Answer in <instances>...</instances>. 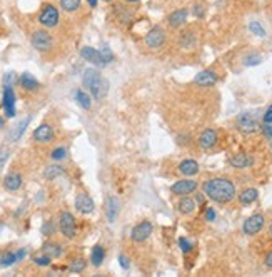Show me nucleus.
<instances>
[{
    "mask_svg": "<svg viewBox=\"0 0 272 277\" xmlns=\"http://www.w3.org/2000/svg\"><path fill=\"white\" fill-rule=\"evenodd\" d=\"M204 196L215 204H227L236 197V185L230 179L214 177L204 182Z\"/></svg>",
    "mask_w": 272,
    "mask_h": 277,
    "instance_id": "f257e3e1",
    "label": "nucleus"
},
{
    "mask_svg": "<svg viewBox=\"0 0 272 277\" xmlns=\"http://www.w3.org/2000/svg\"><path fill=\"white\" fill-rule=\"evenodd\" d=\"M82 84L85 85L90 91V93L94 95V99H102L107 92V82L102 78L97 69H87L84 72V77H82Z\"/></svg>",
    "mask_w": 272,
    "mask_h": 277,
    "instance_id": "f03ea898",
    "label": "nucleus"
},
{
    "mask_svg": "<svg viewBox=\"0 0 272 277\" xmlns=\"http://www.w3.org/2000/svg\"><path fill=\"white\" fill-rule=\"evenodd\" d=\"M59 18H60V15H59L57 7L47 3V5H44L42 12L39 14V24L45 29H52L59 24Z\"/></svg>",
    "mask_w": 272,
    "mask_h": 277,
    "instance_id": "7ed1b4c3",
    "label": "nucleus"
},
{
    "mask_svg": "<svg viewBox=\"0 0 272 277\" xmlns=\"http://www.w3.org/2000/svg\"><path fill=\"white\" fill-rule=\"evenodd\" d=\"M60 232L65 235L67 239H74L77 235V226H75V217L70 212H62L59 219Z\"/></svg>",
    "mask_w": 272,
    "mask_h": 277,
    "instance_id": "20e7f679",
    "label": "nucleus"
},
{
    "mask_svg": "<svg viewBox=\"0 0 272 277\" xmlns=\"http://www.w3.org/2000/svg\"><path fill=\"white\" fill-rule=\"evenodd\" d=\"M237 129L242 134H254L259 130V122L252 114L244 112V114H239V117H237Z\"/></svg>",
    "mask_w": 272,
    "mask_h": 277,
    "instance_id": "39448f33",
    "label": "nucleus"
},
{
    "mask_svg": "<svg viewBox=\"0 0 272 277\" xmlns=\"http://www.w3.org/2000/svg\"><path fill=\"white\" fill-rule=\"evenodd\" d=\"M30 42H32V47L35 48V50L45 52V50H48V48L52 47L54 40H52V35L48 32L37 31V32L32 33V39H30Z\"/></svg>",
    "mask_w": 272,
    "mask_h": 277,
    "instance_id": "423d86ee",
    "label": "nucleus"
},
{
    "mask_svg": "<svg viewBox=\"0 0 272 277\" xmlns=\"http://www.w3.org/2000/svg\"><path fill=\"white\" fill-rule=\"evenodd\" d=\"M264 224H266V219H264L262 214H254L251 215L249 219H245L244 226H242V231L245 235H256L262 231Z\"/></svg>",
    "mask_w": 272,
    "mask_h": 277,
    "instance_id": "0eeeda50",
    "label": "nucleus"
},
{
    "mask_svg": "<svg viewBox=\"0 0 272 277\" xmlns=\"http://www.w3.org/2000/svg\"><path fill=\"white\" fill-rule=\"evenodd\" d=\"M171 190L176 196H189V194L197 190V182L192 181V179H180V181L174 182Z\"/></svg>",
    "mask_w": 272,
    "mask_h": 277,
    "instance_id": "6e6552de",
    "label": "nucleus"
},
{
    "mask_svg": "<svg viewBox=\"0 0 272 277\" xmlns=\"http://www.w3.org/2000/svg\"><path fill=\"white\" fill-rule=\"evenodd\" d=\"M2 106H3V110H5L7 117H15V92H14L12 85H9V84H5V87H3Z\"/></svg>",
    "mask_w": 272,
    "mask_h": 277,
    "instance_id": "1a4fd4ad",
    "label": "nucleus"
},
{
    "mask_svg": "<svg viewBox=\"0 0 272 277\" xmlns=\"http://www.w3.org/2000/svg\"><path fill=\"white\" fill-rule=\"evenodd\" d=\"M152 234V224L149 222V220H144V222L137 224V226L132 229V241L137 242V244H141V242L147 241L149 239V235Z\"/></svg>",
    "mask_w": 272,
    "mask_h": 277,
    "instance_id": "9d476101",
    "label": "nucleus"
},
{
    "mask_svg": "<svg viewBox=\"0 0 272 277\" xmlns=\"http://www.w3.org/2000/svg\"><path fill=\"white\" fill-rule=\"evenodd\" d=\"M165 42V32L160 27H154L145 35V46L149 48H160Z\"/></svg>",
    "mask_w": 272,
    "mask_h": 277,
    "instance_id": "9b49d317",
    "label": "nucleus"
},
{
    "mask_svg": "<svg viewBox=\"0 0 272 277\" xmlns=\"http://www.w3.org/2000/svg\"><path fill=\"white\" fill-rule=\"evenodd\" d=\"M75 209H77L80 214H92L96 205H94V200L90 199V196L80 192V194H77V197H75Z\"/></svg>",
    "mask_w": 272,
    "mask_h": 277,
    "instance_id": "f8f14e48",
    "label": "nucleus"
},
{
    "mask_svg": "<svg viewBox=\"0 0 272 277\" xmlns=\"http://www.w3.org/2000/svg\"><path fill=\"white\" fill-rule=\"evenodd\" d=\"M217 80H219L217 74H215L214 70H209V69L199 72L194 78L195 84L201 85V87H212V85L217 84Z\"/></svg>",
    "mask_w": 272,
    "mask_h": 277,
    "instance_id": "ddd939ff",
    "label": "nucleus"
},
{
    "mask_svg": "<svg viewBox=\"0 0 272 277\" xmlns=\"http://www.w3.org/2000/svg\"><path fill=\"white\" fill-rule=\"evenodd\" d=\"M80 57L85 59L87 62L94 63V65H105L100 50H97V48H94V47H82L80 48Z\"/></svg>",
    "mask_w": 272,
    "mask_h": 277,
    "instance_id": "4468645a",
    "label": "nucleus"
},
{
    "mask_svg": "<svg viewBox=\"0 0 272 277\" xmlns=\"http://www.w3.org/2000/svg\"><path fill=\"white\" fill-rule=\"evenodd\" d=\"M52 137H54V130L48 123H42L39 125L35 130H33V138L40 144H45V142H50Z\"/></svg>",
    "mask_w": 272,
    "mask_h": 277,
    "instance_id": "2eb2a0df",
    "label": "nucleus"
},
{
    "mask_svg": "<svg viewBox=\"0 0 272 277\" xmlns=\"http://www.w3.org/2000/svg\"><path fill=\"white\" fill-rule=\"evenodd\" d=\"M215 144H217V132L214 129H206L199 137V145L207 151V149H212Z\"/></svg>",
    "mask_w": 272,
    "mask_h": 277,
    "instance_id": "dca6fc26",
    "label": "nucleus"
},
{
    "mask_svg": "<svg viewBox=\"0 0 272 277\" xmlns=\"http://www.w3.org/2000/svg\"><path fill=\"white\" fill-rule=\"evenodd\" d=\"M187 15H189L187 9H177V10H174L171 15H169V25L174 27V29L182 27V25L187 22Z\"/></svg>",
    "mask_w": 272,
    "mask_h": 277,
    "instance_id": "f3484780",
    "label": "nucleus"
},
{
    "mask_svg": "<svg viewBox=\"0 0 272 277\" xmlns=\"http://www.w3.org/2000/svg\"><path fill=\"white\" fill-rule=\"evenodd\" d=\"M229 164L236 169H245V167H251L254 164V159L247 154H236L229 159Z\"/></svg>",
    "mask_w": 272,
    "mask_h": 277,
    "instance_id": "a211bd4d",
    "label": "nucleus"
},
{
    "mask_svg": "<svg viewBox=\"0 0 272 277\" xmlns=\"http://www.w3.org/2000/svg\"><path fill=\"white\" fill-rule=\"evenodd\" d=\"M30 119H32V117L29 115V117H25L24 121L18 122L17 125H14V129H10V132H9V140H10V142H17L18 138L24 136L25 129H27L29 123H30Z\"/></svg>",
    "mask_w": 272,
    "mask_h": 277,
    "instance_id": "6ab92c4d",
    "label": "nucleus"
},
{
    "mask_svg": "<svg viewBox=\"0 0 272 277\" xmlns=\"http://www.w3.org/2000/svg\"><path fill=\"white\" fill-rule=\"evenodd\" d=\"M3 187H5L7 190H10V192L18 190L22 187V175L17 174V172H12V174L5 175V179H3Z\"/></svg>",
    "mask_w": 272,
    "mask_h": 277,
    "instance_id": "aec40b11",
    "label": "nucleus"
},
{
    "mask_svg": "<svg viewBox=\"0 0 272 277\" xmlns=\"http://www.w3.org/2000/svg\"><path fill=\"white\" fill-rule=\"evenodd\" d=\"M179 44L182 48H186V50H191V48L195 47V44H197V35H195L192 31H186L180 33L179 37Z\"/></svg>",
    "mask_w": 272,
    "mask_h": 277,
    "instance_id": "412c9836",
    "label": "nucleus"
},
{
    "mask_svg": "<svg viewBox=\"0 0 272 277\" xmlns=\"http://www.w3.org/2000/svg\"><path fill=\"white\" fill-rule=\"evenodd\" d=\"M18 84H20L22 89H25V91H37L39 89V80H37L33 76H30L29 72L22 74L20 77H18Z\"/></svg>",
    "mask_w": 272,
    "mask_h": 277,
    "instance_id": "4be33fe9",
    "label": "nucleus"
},
{
    "mask_svg": "<svg viewBox=\"0 0 272 277\" xmlns=\"http://www.w3.org/2000/svg\"><path fill=\"white\" fill-rule=\"evenodd\" d=\"M179 172L182 175L192 177V175H195L199 172V164L195 162V160H192V159H187V160H184V162L179 164Z\"/></svg>",
    "mask_w": 272,
    "mask_h": 277,
    "instance_id": "5701e85b",
    "label": "nucleus"
},
{
    "mask_svg": "<svg viewBox=\"0 0 272 277\" xmlns=\"http://www.w3.org/2000/svg\"><path fill=\"white\" fill-rule=\"evenodd\" d=\"M257 197H259L257 189H252V187H249V189H244L242 192L239 194V202L242 205H251V204H254V202L257 200Z\"/></svg>",
    "mask_w": 272,
    "mask_h": 277,
    "instance_id": "b1692460",
    "label": "nucleus"
},
{
    "mask_svg": "<svg viewBox=\"0 0 272 277\" xmlns=\"http://www.w3.org/2000/svg\"><path fill=\"white\" fill-rule=\"evenodd\" d=\"M177 207H179L180 214L187 215V214H192V212L195 211V202H194V199H191V197H182Z\"/></svg>",
    "mask_w": 272,
    "mask_h": 277,
    "instance_id": "393cba45",
    "label": "nucleus"
},
{
    "mask_svg": "<svg viewBox=\"0 0 272 277\" xmlns=\"http://www.w3.org/2000/svg\"><path fill=\"white\" fill-rule=\"evenodd\" d=\"M104 259H105V249L102 246H96L92 249V254H90V262H92V265L99 267L102 262H104Z\"/></svg>",
    "mask_w": 272,
    "mask_h": 277,
    "instance_id": "a878e982",
    "label": "nucleus"
},
{
    "mask_svg": "<svg viewBox=\"0 0 272 277\" xmlns=\"http://www.w3.org/2000/svg\"><path fill=\"white\" fill-rule=\"evenodd\" d=\"M105 207H107L105 209V214H107L109 222H115V219H117V199L115 197H109Z\"/></svg>",
    "mask_w": 272,
    "mask_h": 277,
    "instance_id": "bb28decb",
    "label": "nucleus"
},
{
    "mask_svg": "<svg viewBox=\"0 0 272 277\" xmlns=\"http://www.w3.org/2000/svg\"><path fill=\"white\" fill-rule=\"evenodd\" d=\"M44 254L50 256L52 259H54V257H60V254H62V247H60L59 244H55V242H47V244L44 246Z\"/></svg>",
    "mask_w": 272,
    "mask_h": 277,
    "instance_id": "cd10ccee",
    "label": "nucleus"
},
{
    "mask_svg": "<svg viewBox=\"0 0 272 277\" xmlns=\"http://www.w3.org/2000/svg\"><path fill=\"white\" fill-rule=\"evenodd\" d=\"M60 9L64 12H75L80 9V0H60Z\"/></svg>",
    "mask_w": 272,
    "mask_h": 277,
    "instance_id": "c85d7f7f",
    "label": "nucleus"
},
{
    "mask_svg": "<svg viewBox=\"0 0 272 277\" xmlns=\"http://www.w3.org/2000/svg\"><path fill=\"white\" fill-rule=\"evenodd\" d=\"M62 174H64V169L60 166H48L44 172L45 179H48V181H54V179H57L59 175Z\"/></svg>",
    "mask_w": 272,
    "mask_h": 277,
    "instance_id": "c756f323",
    "label": "nucleus"
},
{
    "mask_svg": "<svg viewBox=\"0 0 272 277\" xmlns=\"http://www.w3.org/2000/svg\"><path fill=\"white\" fill-rule=\"evenodd\" d=\"M75 99H77L79 106H80L82 108H90V106H92L89 93H85L84 91H77V92H75Z\"/></svg>",
    "mask_w": 272,
    "mask_h": 277,
    "instance_id": "7c9ffc66",
    "label": "nucleus"
},
{
    "mask_svg": "<svg viewBox=\"0 0 272 277\" xmlns=\"http://www.w3.org/2000/svg\"><path fill=\"white\" fill-rule=\"evenodd\" d=\"M249 31L257 37H266V29H264L262 25H260V22L257 20H252L251 24H249Z\"/></svg>",
    "mask_w": 272,
    "mask_h": 277,
    "instance_id": "2f4dec72",
    "label": "nucleus"
},
{
    "mask_svg": "<svg viewBox=\"0 0 272 277\" xmlns=\"http://www.w3.org/2000/svg\"><path fill=\"white\" fill-rule=\"evenodd\" d=\"M85 267H87L85 259H75V261H72V264H70L69 269H70L72 272H75V274H79V272H84Z\"/></svg>",
    "mask_w": 272,
    "mask_h": 277,
    "instance_id": "473e14b6",
    "label": "nucleus"
},
{
    "mask_svg": "<svg viewBox=\"0 0 272 277\" xmlns=\"http://www.w3.org/2000/svg\"><path fill=\"white\" fill-rule=\"evenodd\" d=\"M17 254L15 252H7L5 256L0 259V264H2V267H9V265H12L14 262H17Z\"/></svg>",
    "mask_w": 272,
    "mask_h": 277,
    "instance_id": "72a5a7b5",
    "label": "nucleus"
},
{
    "mask_svg": "<svg viewBox=\"0 0 272 277\" xmlns=\"http://www.w3.org/2000/svg\"><path fill=\"white\" fill-rule=\"evenodd\" d=\"M260 62H262V57L257 55V54H251V55H247V57L244 59L245 65H259Z\"/></svg>",
    "mask_w": 272,
    "mask_h": 277,
    "instance_id": "f704fd0d",
    "label": "nucleus"
},
{
    "mask_svg": "<svg viewBox=\"0 0 272 277\" xmlns=\"http://www.w3.org/2000/svg\"><path fill=\"white\" fill-rule=\"evenodd\" d=\"M50 157L54 160H64L67 157V151L64 147H57V149H54V151H52Z\"/></svg>",
    "mask_w": 272,
    "mask_h": 277,
    "instance_id": "c9c22d12",
    "label": "nucleus"
},
{
    "mask_svg": "<svg viewBox=\"0 0 272 277\" xmlns=\"http://www.w3.org/2000/svg\"><path fill=\"white\" fill-rule=\"evenodd\" d=\"M179 247H180V249H182V252H184V254H189L192 249H194L192 242H189L186 237H180V239H179Z\"/></svg>",
    "mask_w": 272,
    "mask_h": 277,
    "instance_id": "e433bc0d",
    "label": "nucleus"
},
{
    "mask_svg": "<svg viewBox=\"0 0 272 277\" xmlns=\"http://www.w3.org/2000/svg\"><path fill=\"white\" fill-rule=\"evenodd\" d=\"M50 259H52L50 256L44 254V256H37V257H33V262H35L37 265H40V267H45V265L50 264Z\"/></svg>",
    "mask_w": 272,
    "mask_h": 277,
    "instance_id": "4c0bfd02",
    "label": "nucleus"
},
{
    "mask_svg": "<svg viewBox=\"0 0 272 277\" xmlns=\"http://www.w3.org/2000/svg\"><path fill=\"white\" fill-rule=\"evenodd\" d=\"M9 155H10V151L7 147H0V170L3 169L5 162L9 160Z\"/></svg>",
    "mask_w": 272,
    "mask_h": 277,
    "instance_id": "58836bf2",
    "label": "nucleus"
},
{
    "mask_svg": "<svg viewBox=\"0 0 272 277\" xmlns=\"http://www.w3.org/2000/svg\"><path fill=\"white\" fill-rule=\"evenodd\" d=\"M100 54H102V59H104L105 63H109V62L114 61V54H112L111 48H109V47H104V48H102Z\"/></svg>",
    "mask_w": 272,
    "mask_h": 277,
    "instance_id": "ea45409f",
    "label": "nucleus"
},
{
    "mask_svg": "<svg viewBox=\"0 0 272 277\" xmlns=\"http://www.w3.org/2000/svg\"><path fill=\"white\" fill-rule=\"evenodd\" d=\"M204 12H206V10H204V7H202V5H194V10H192L194 17L201 18V17H204Z\"/></svg>",
    "mask_w": 272,
    "mask_h": 277,
    "instance_id": "a19ab883",
    "label": "nucleus"
},
{
    "mask_svg": "<svg viewBox=\"0 0 272 277\" xmlns=\"http://www.w3.org/2000/svg\"><path fill=\"white\" fill-rule=\"evenodd\" d=\"M262 134L267 138L272 137V123H264V125H262Z\"/></svg>",
    "mask_w": 272,
    "mask_h": 277,
    "instance_id": "79ce46f5",
    "label": "nucleus"
},
{
    "mask_svg": "<svg viewBox=\"0 0 272 277\" xmlns=\"http://www.w3.org/2000/svg\"><path fill=\"white\" fill-rule=\"evenodd\" d=\"M42 232H44L45 235L52 234V232H54V227H52V222H45L44 226H42Z\"/></svg>",
    "mask_w": 272,
    "mask_h": 277,
    "instance_id": "37998d69",
    "label": "nucleus"
},
{
    "mask_svg": "<svg viewBox=\"0 0 272 277\" xmlns=\"http://www.w3.org/2000/svg\"><path fill=\"white\" fill-rule=\"evenodd\" d=\"M264 123H272V106L264 114Z\"/></svg>",
    "mask_w": 272,
    "mask_h": 277,
    "instance_id": "c03bdc74",
    "label": "nucleus"
},
{
    "mask_svg": "<svg viewBox=\"0 0 272 277\" xmlns=\"http://www.w3.org/2000/svg\"><path fill=\"white\" fill-rule=\"evenodd\" d=\"M264 264H266V267L272 269V250L266 254V257H264Z\"/></svg>",
    "mask_w": 272,
    "mask_h": 277,
    "instance_id": "a18cd8bd",
    "label": "nucleus"
},
{
    "mask_svg": "<svg viewBox=\"0 0 272 277\" xmlns=\"http://www.w3.org/2000/svg\"><path fill=\"white\" fill-rule=\"evenodd\" d=\"M119 262L122 269H129V259H127L126 256H119Z\"/></svg>",
    "mask_w": 272,
    "mask_h": 277,
    "instance_id": "49530a36",
    "label": "nucleus"
},
{
    "mask_svg": "<svg viewBox=\"0 0 272 277\" xmlns=\"http://www.w3.org/2000/svg\"><path fill=\"white\" fill-rule=\"evenodd\" d=\"M206 219L207 220H214L215 219V211H214V209H207V211H206Z\"/></svg>",
    "mask_w": 272,
    "mask_h": 277,
    "instance_id": "de8ad7c7",
    "label": "nucleus"
},
{
    "mask_svg": "<svg viewBox=\"0 0 272 277\" xmlns=\"http://www.w3.org/2000/svg\"><path fill=\"white\" fill-rule=\"evenodd\" d=\"M15 254H17V259H18V261H22V259H24V257H25V254H27V252H25V249H20V250H18V252H15Z\"/></svg>",
    "mask_w": 272,
    "mask_h": 277,
    "instance_id": "09e8293b",
    "label": "nucleus"
},
{
    "mask_svg": "<svg viewBox=\"0 0 272 277\" xmlns=\"http://www.w3.org/2000/svg\"><path fill=\"white\" fill-rule=\"evenodd\" d=\"M97 2H99V0H87V3H89L90 7H97Z\"/></svg>",
    "mask_w": 272,
    "mask_h": 277,
    "instance_id": "8fccbe9b",
    "label": "nucleus"
},
{
    "mask_svg": "<svg viewBox=\"0 0 272 277\" xmlns=\"http://www.w3.org/2000/svg\"><path fill=\"white\" fill-rule=\"evenodd\" d=\"M197 202L199 204H204V194H197Z\"/></svg>",
    "mask_w": 272,
    "mask_h": 277,
    "instance_id": "3c124183",
    "label": "nucleus"
},
{
    "mask_svg": "<svg viewBox=\"0 0 272 277\" xmlns=\"http://www.w3.org/2000/svg\"><path fill=\"white\" fill-rule=\"evenodd\" d=\"M2 129H3V119L0 117V130H2Z\"/></svg>",
    "mask_w": 272,
    "mask_h": 277,
    "instance_id": "603ef678",
    "label": "nucleus"
},
{
    "mask_svg": "<svg viewBox=\"0 0 272 277\" xmlns=\"http://www.w3.org/2000/svg\"><path fill=\"white\" fill-rule=\"evenodd\" d=\"M269 145H271V149H272V137L269 138Z\"/></svg>",
    "mask_w": 272,
    "mask_h": 277,
    "instance_id": "864d4df0",
    "label": "nucleus"
},
{
    "mask_svg": "<svg viewBox=\"0 0 272 277\" xmlns=\"http://www.w3.org/2000/svg\"><path fill=\"white\" fill-rule=\"evenodd\" d=\"M127 2H137V0H127Z\"/></svg>",
    "mask_w": 272,
    "mask_h": 277,
    "instance_id": "5fc2aeb1",
    "label": "nucleus"
},
{
    "mask_svg": "<svg viewBox=\"0 0 272 277\" xmlns=\"http://www.w3.org/2000/svg\"><path fill=\"white\" fill-rule=\"evenodd\" d=\"M102 2H112V0H102Z\"/></svg>",
    "mask_w": 272,
    "mask_h": 277,
    "instance_id": "6e6d98bb",
    "label": "nucleus"
},
{
    "mask_svg": "<svg viewBox=\"0 0 272 277\" xmlns=\"http://www.w3.org/2000/svg\"><path fill=\"white\" fill-rule=\"evenodd\" d=\"M269 231H271V235H272V224H271V229Z\"/></svg>",
    "mask_w": 272,
    "mask_h": 277,
    "instance_id": "4d7b16f0",
    "label": "nucleus"
}]
</instances>
